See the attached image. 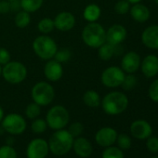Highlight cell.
I'll return each mask as SVG.
<instances>
[{
  "mask_svg": "<svg viewBox=\"0 0 158 158\" xmlns=\"http://www.w3.org/2000/svg\"><path fill=\"white\" fill-rule=\"evenodd\" d=\"M70 120L68 110L62 105H54L47 113L46 122L48 127L53 130L64 128Z\"/></svg>",
  "mask_w": 158,
  "mask_h": 158,
  "instance_id": "obj_7",
  "label": "cell"
},
{
  "mask_svg": "<svg viewBox=\"0 0 158 158\" xmlns=\"http://www.w3.org/2000/svg\"><path fill=\"white\" fill-rule=\"evenodd\" d=\"M37 29L41 33V35H48L50 34L54 29V21L50 18H43L39 21L37 24Z\"/></svg>",
  "mask_w": 158,
  "mask_h": 158,
  "instance_id": "obj_26",
  "label": "cell"
},
{
  "mask_svg": "<svg viewBox=\"0 0 158 158\" xmlns=\"http://www.w3.org/2000/svg\"><path fill=\"white\" fill-rule=\"evenodd\" d=\"M41 114V106L36 104L35 102L29 103L25 108V115L28 119H35Z\"/></svg>",
  "mask_w": 158,
  "mask_h": 158,
  "instance_id": "obj_28",
  "label": "cell"
},
{
  "mask_svg": "<svg viewBox=\"0 0 158 158\" xmlns=\"http://www.w3.org/2000/svg\"><path fill=\"white\" fill-rule=\"evenodd\" d=\"M140 57L135 51H129L124 55L121 60V69L127 73H133L140 66Z\"/></svg>",
  "mask_w": 158,
  "mask_h": 158,
  "instance_id": "obj_16",
  "label": "cell"
},
{
  "mask_svg": "<svg viewBox=\"0 0 158 158\" xmlns=\"http://www.w3.org/2000/svg\"><path fill=\"white\" fill-rule=\"evenodd\" d=\"M28 74L26 66L18 60H10L2 66V77L10 85H19L23 83Z\"/></svg>",
  "mask_w": 158,
  "mask_h": 158,
  "instance_id": "obj_5",
  "label": "cell"
},
{
  "mask_svg": "<svg viewBox=\"0 0 158 158\" xmlns=\"http://www.w3.org/2000/svg\"><path fill=\"white\" fill-rule=\"evenodd\" d=\"M127 29L121 24H114L106 31V42L117 47L127 37Z\"/></svg>",
  "mask_w": 158,
  "mask_h": 158,
  "instance_id": "obj_14",
  "label": "cell"
},
{
  "mask_svg": "<svg viewBox=\"0 0 158 158\" xmlns=\"http://www.w3.org/2000/svg\"><path fill=\"white\" fill-rule=\"evenodd\" d=\"M48 127V124L46 122V120L42 119V118H35L33 120L32 125H31V128L33 130L34 133L35 134H42L46 131Z\"/></svg>",
  "mask_w": 158,
  "mask_h": 158,
  "instance_id": "obj_30",
  "label": "cell"
},
{
  "mask_svg": "<svg viewBox=\"0 0 158 158\" xmlns=\"http://www.w3.org/2000/svg\"><path fill=\"white\" fill-rule=\"evenodd\" d=\"M31 97L33 102L39 106H48L54 101L55 89L49 82L40 81L33 86Z\"/></svg>",
  "mask_w": 158,
  "mask_h": 158,
  "instance_id": "obj_6",
  "label": "cell"
},
{
  "mask_svg": "<svg viewBox=\"0 0 158 158\" xmlns=\"http://www.w3.org/2000/svg\"><path fill=\"white\" fill-rule=\"evenodd\" d=\"M81 36L85 45L91 48H98L106 42V30L97 22L89 23L84 27Z\"/></svg>",
  "mask_w": 158,
  "mask_h": 158,
  "instance_id": "obj_3",
  "label": "cell"
},
{
  "mask_svg": "<svg viewBox=\"0 0 158 158\" xmlns=\"http://www.w3.org/2000/svg\"><path fill=\"white\" fill-rule=\"evenodd\" d=\"M140 68L146 77L152 78L155 76L158 73V57L152 54L146 56L140 62Z\"/></svg>",
  "mask_w": 158,
  "mask_h": 158,
  "instance_id": "obj_19",
  "label": "cell"
},
{
  "mask_svg": "<svg viewBox=\"0 0 158 158\" xmlns=\"http://www.w3.org/2000/svg\"><path fill=\"white\" fill-rule=\"evenodd\" d=\"M10 60H11L10 52L5 48H0V65L4 66Z\"/></svg>",
  "mask_w": 158,
  "mask_h": 158,
  "instance_id": "obj_38",
  "label": "cell"
},
{
  "mask_svg": "<svg viewBox=\"0 0 158 158\" xmlns=\"http://www.w3.org/2000/svg\"><path fill=\"white\" fill-rule=\"evenodd\" d=\"M33 50L39 59L48 60L54 58L58 50V45L48 35H41L33 41Z\"/></svg>",
  "mask_w": 158,
  "mask_h": 158,
  "instance_id": "obj_4",
  "label": "cell"
},
{
  "mask_svg": "<svg viewBox=\"0 0 158 158\" xmlns=\"http://www.w3.org/2000/svg\"><path fill=\"white\" fill-rule=\"evenodd\" d=\"M102 158H124V152L119 147L109 146L102 152Z\"/></svg>",
  "mask_w": 158,
  "mask_h": 158,
  "instance_id": "obj_27",
  "label": "cell"
},
{
  "mask_svg": "<svg viewBox=\"0 0 158 158\" xmlns=\"http://www.w3.org/2000/svg\"><path fill=\"white\" fill-rule=\"evenodd\" d=\"M49 148L48 143L44 139H32L26 149L27 158H46L48 154Z\"/></svg>",
  "mask_w": 158,
  "mask_h": 158,
  "instance_id": "obj_10",
  "label": "cell"
},
{
  "mask_svg": "<svg viewBox=\"0 0 158 158\" xmlns=\"http://www.w3.org/2000/svg\"><path fill=\"white\" fill-rule=\"evenodd\" d=\"M141 42L152 49H158V25L147 27L141 34Z\"/></svg>",
  "mask_w": 158,
  "mask_h": 158,
  "instance_id": "obj_18",
  "label": "cell"
},
{
  "mask_svg": "<svg viewBox=\"0 0 158 158\" xmlns=\"http://www.w3.org/2000/svg\"><path fill=\"white\" fill-rule=\"evenodd\" d=\"M131 135L140 140L148 139L152 136V126L145 120H136L130 126Z\"/></svg>",
  "mask_w": 158,
  "mask_h": 158,
  "instance_id": "obj_15",
  "label": "cell"
},
{
  "mask_svg": "<svg viewBox=\"0 0 158 158\" xmlns=\"http://www.w3.org/2000/svg\"><path fill=\"white\" fill-rule=\"evenodd\" d=\"M55 29L60 32H69L75 26V17L69 11H61L58 13L54 18Z\"/></svg>",
  "mask_w": 158,
  "mask_h": 158,
  "instance_id": "obj_12",
  "label": "cell"
},
{
  "mask_svg": "<svg viewBox=\"0 0 158 158\" xmlns=\"http://www.w3.org/2000/svg\"><path fill=\"white\" fill-rule=\"evenodd\" d=\"M74 138L70 134L67 129H59L55 130V132L50 136L48 143L49 151L58 156L64 155L70 152L73 148Z\"/></svg>",
  "mask_w": 158,
  "mask_h": 158,
  "instance_id": "obj_2",
  "label": "cell"
},
{
  "mask_svg": "<svg viewBox=\"0 0 158 158\" xmlns=\"http://www.w3.org/2000/svg\"><path fill=\"white\" fill-rule=\"evenodd\" d=\"M117 145L121 150H127L131 146V139L128 135L122 133L120 135H117Z\"/></svg>",
  "mask_w": 158,
  "mask_h": 158,
  "instance_id": "obj_33",
  "label": "cell"
},
{
  "mask_svg": "<svg viewBox=\"0 0 158 158\" xmlns=\"http://www.w3.org/2000/svg\"><path fill=\"white\" fill-rule=\"evenodd\" d=\"M127 1H128L130 4H137V3H139L141 0H127Z\"/></svg>",
  "mask_w": 158,
  "mask_h": 158,
  "instance_id": "obj_42",
  "label": "cell"
},
{
  "mask_svg": "<svg viewBox=\"0 0 158 158\" xmlns=\"http://www.w3.org/2000/svg\"><path fill=\"white\" fill-rule=\"evenodd\" d=\"M130 10V3L127 0H118L114 6V10L119 15L127 14Z\"/></svg>",
  "mask_w": 158,
  "mask_h": 158,
  "instance_id": "obj_34",
  "label": "cell"
},
{
  "mask_svg": "<svg viewBox=\"0 0 158 158\" xmlns=\"http://www.w3.org/2000/svg\"><path fill=\"white\" fill-rule=\"evenodd\" d=\"M154 2H155V3H156L157 5H158V0H154Z\"/></svg>",
  "mask_w": 158,
  "mask_h": 158,
  "instance_id": "obj_45",
  "label": "cell"
},
{
  "mask_svg": "<svg viewBox=\"0 0 158 158\" xmlns=\"http://www.w3.org/2000/svg\"><path fill=\"white\" fill-rule=\"evenodd\" d=\"M10 11V2L8 0H0V14H7Z\"/></svg>",
  "mask_w": 158,
  "mask_h": 158,
  "instance_id": "obj_39",
  "label": "cell"
},
{
  "mask_svg": "<svg viewBox=\"0 0 158 158\" xmlns=\"http://www.w3.org/2000/svg\"><path fill=\"white\" fill-rule=\"evenodd\" d=\"M82 100H83V102L88 107H90V108H97L101 106V102H102V98L100 94L93 89L87 90L83 94Z\"/></svg>",
  "mask_w": 158,
  "mask_h": 158,
  "instance_id": "obj_22",
  "label": "cell"
},
{
  "mask_svg": "<svg viewBox=\"0 0 158 158\" xmlns=\"http://www.w3.org/2000/svg\"><path fill=\"white\" fill-rule=\"evenodd\" d=\"M20 10H22L20 0H15V1L10 2V11H16V12H18Z\"/></svg>",
  "mask_w": 158,
  "mask_h": 158,
  "instance_id": "obj_40",
  "label": "cell"
},
{
  "mask_svg": "<svg viewBox=\"0 0 158 158\" xmlns=\"http://www.w3.org/2000/svg\"><path fill=\"white\" fill-rule=\"evenodd\" d=\"M30 14L31 13H29L25 10H23L18 11L15 16V19H14L15 25L21 29L26 28L31 23V15Z\"/></svg>",
  "mask_w": 158,
  "mask_h": 158,
  "instance_id": "obj_25",
  "label": "cell"
},
{
  "mask_svg": "<svg viewBox=\"0 0 158 158\" xmlns=\"http://www.w3.org/2000/svg\"><path fill=\"white\" fill-rule=\"evenodd\" d=\"M20 2L23 10L29 13H34L41 9L44 0H20Z\"/></svg>",
  "mask_w": 158,
  "mask_h": 158,
  "instance_id": "obj_24",
  "label": "cell"
},
{
  "mask_svg": "<svg viewBox=\"0 0 158 158\" xmlns=\"http://www.w3.org/2000/svg\"><path fill=\"white\" fill-rule=\"evenodd\" d=\"M71 57H72V52L70 49L68 48H62L60 49L58 48L55 56H54V60H57L58 62L60 63H64V62H67L71 60Z\"/></svg>",
  "mask_w": 158,
  "mask_h": 158,
  "instance_id": "obj_29",
  "label": "cell"
},
{
  "mask_svg": "<svg viewBox=\"0 0 158 158\" xmlns=\"http://www.w3.org/2000/svg\"><path fill=\"white\" fill-rule=\"evenodd\" d=\"M44 75L48 82H58L63 75L62 64L55 60L54 59L46 61L43 69Z\"/></svg>",
  "mask_w": 158,
  "mask_h": 158,
  "instance_id": "obj_11",
  "label": "cell"
},
{
  "mask_svg": "<svg viewBox=\"0 0 158 158\" xmlns=\"http://www.w3.org/2000/svg\"><path fill=\"white\" fill-rule=\"evenodd\" d=\"M68 131L73 138H77L80 136L84 131V126L80 122H73L70 125Z\"/></svg>",
  "mask_w": 158,
  "mask_h": 158,
  "instance_id": "obj_35",
  "label": "cell"
},
{
  "mask_svg": "<svg viewBox=\"0 0 158 158\" xmlns=\"http://www.w3.org/2000/svg\"><path fill=\"white\" fill-rule=\"evenodd\" d=\"M2 76V66L0 65V77Z\"/></svg>",
  "mask_w": 158,
  "mask_h": 158,
  "instance_id": "obj_44",
  "label": "cell"
},
{
  "mask_svg": "<svg viewBox=\"0 0 158 158\" xmlns=\"http://www.w3.org/2000/svg\"><path fill=\"white\" fill-rule=\"evenodd\" d=\"M102 15V10L100 6L97 4L91 3L86 6V8L83 10V18L88 23H95L98 22V20L101 18Z\"/></svg>",
  "mask_w": 158,
  "mask_h": 158,
  "instance_id": "obj_21",
  "label": "cell"
},
{
  "mask_svg": "<svg viewBox=\"0 0 158 158\" xmlns=\"http://www.w3.org/2000/svg\"><path fill=\"white\" fill-rule=\"evenodd\" d=\"M0 158H17V152L11 145H3L0 147Z\"/></svg>",
  "mask_w": 158,
  "mask_h": 158,
  "instance_id": "obj_32",
  "label": "cell"
},
{
  "mask_svg": "<svg viewBox=\"0 0 158 158\" xmlns=\"http://www.w3.org/2000/svg\"><path fill=\"white\" fill-rule=\"evenodd\" d=\"M125 72L118 66H109L101 75L102 84L109 89H114L121 86L124 78H125Z\"/></svg>",
  "mask_w": 158,
  "mask_h": 158,
  "instance_id": "obj_9",
  "label": "cell"
},
{
  "mask_svg": "<svg viewBox=\"0 0 158 158\" xmlns=\"http://www.w3.org/2000/svg\"><path fill=\"white\" fill-rule=\"evenodd\" d=\"M115 48L114 46L111 45L108 42H105L104 44H102L100 48H98V56L102 60L107 61L109 60H111L114 53H115Z\"/></svg>",
  "mask_w": 158,
  "mask_h": 158,
  "instance_id": "obj_23",
  "label": "cell"
},
{
  "mask_svg": "<svg viewBox=\"0 0 158 158\" xmlns=\"http://www.w3.org/2000/svg\"><path fill=\"white\" fill-rule=\"evenodd\" d=\"M4 132H5V130H4V128H3V127L0 125V135H2V134H4Z\"/></svg>",
  "mask_w": 158,
  "mask_h": 158,
  "instance_id": "obj_43",
  "label": "cell"
},
{
  "mask_svg": "<svg viewBox=\"0 0 158 158\" xmlns=\"http://www.w3.org/2000/svg\"><path fill=\"white\" fill-rule=\"evenodd\" d=\"M1 126L5 132H8L10 135H21L25 131L27 123L22 114L11 113L4 116Z\"/></svg>",
  "mask_w": 158,
  "mask_h": 158,
  "instance_id": "obj_8",
  "label": "cell"
},
{
  "mask_svg": "<svg viewBox=\"0 0 158 158\" xmlns=\"http://www.w3.org/2000/svg\"><path fill=\"white\" fill-rule=\"evenodd\" d=\"M147 148L152 152H158V138L154 136H150L147 139L146 142Z\"/></svg>",
  "mask_w": 158,
  "mask_h": 158,
  "instance_id": "obj_37",
  "label": "cell"
},
{
  "mask_svg": "<svg viewBox=\"0 0 158 158\" xmlns=\"http://www.w3.org/2000/svg\"><path fill=\"white\" fill-rule=\"evenodd\" d=\"M8 1H10V2H12V1H15V0H8Z\"/></svg>",
  "mask_w": 158,
  "mask_h": 158,
  "instance_id": "obj_46",
  "label": "cell"
},
{
  "mask_svg": "<svg viewBox=\"0 0 158 158\" xmlns=\"http://www.w3.org/2000/svg\"><path fill=\"white\" fill-rule=\"evenodd\" d=\"M129 11H130V15L133 18V20H135L138 23H144V22L148 21L150 18L149 9L140 3L133 4V6L130 8Z\"/></svg>",
  "mask_w": 158,
  "mask_h": 158,
  "instance_id": "obj_20",
  "label": "cell"
},
{
  "mask_svg": "<svg viewBox=\"0 0 158 158\" xmlns=\"http://www.w3.org/2000/svg\"><path fill=\"white\" fill-rule=\"evenodd\" d=\"M136 85H137V77L132 73H128L127 75H125V78L120 87H122L124 90L129 91L132 90L136 87Z\"/></svg>",
  "mask_w": 158,
  "mask_h": 158,
  "instance_id": "obj_31",
  "label": "cell"
},
{
  "mask_svg": "<svg viewBox=\"0 0 158 158\" xmlns=\"http://www.w3.org/2000/svg\"><path fill=\"white\" fill-rule=\"evenodd\" d=\"M4 116H5V113H4V110H3V108L0 106V124H1V122H2V120H3V118H4Z\"/></svg>",
  "mask_w": 158,
  "mask_h": 158,
  "instance_id": "obj_41",
  "label": "cell"
},
{
  "mask_svg": "<svg viewBox=\"0 0 158 158\" xmlns=\"http://www.w3.org/2000/svg\"><path fill=\"white\" fill-rule=\"evenodd\" d=\"M73 149L76 155L81 158H88L91 155L93 147L91 142L84 137H77L73 139Z\"/></svg>",
  "mask_w": 158,
  "mask_h": 158,
  "instance_id": "obj_17",
  "label": "cell"
},
{
  "mask_svg": "<svg viewBox=\"0 0 158 158\" xmlns=\"http://www.w3.org/2000/svg\"><path fill=\"white\" fill-rule=\"evenodd\" d=\"M101 106L105 114L109 115H118L127 110L128 98L123 92L112 91L102 99Z\"/></svg>",
  "mask_w": 158,
  "mask_h": 158,
  "instance_id": "obj_1",
  "label": "cell"
},
{
  "mask_svg": "<svg viewBox=\"0 0 158 158\" xmlns=\"http://www.w3.org/2000/svg\"><path fill=\"white\" fill-rule=\"evenodd\" d=\"M149 97L152 102H158V78L155 79L149 88Z\"/></svg>",
  "mask_w": 158,
  "mask_h": 158,
  "instance_id": "obj_36",
  "label": "cell"
},
{
  "mask_svg": "<svg viewBox=\"0 0 158 158\" xmlns=\"http://www.w3.org/2000/svg\"><path fill=\"white\" fill-rule=\"evenodd\" d=\"M152 158H158V156H154V157H152Z\"/></svg>",
  "mask_w": 158,
  "mask_h": 158,
  "instance_id": "obj_47",
  "label": "cell"
},
{
  "mask_svg": "<svg viewBox=\"0 0 158 158\" xmlns=\"http://www.w3.org/2000/svg\"><path fill=\"white\" fill-rule=\"evenodd\" d=\"M117 132L114 128L110 127H104L100 128L95 134L96 142L102 147H109L112 146L114 142H116Z\"/></svg>",
  "mask_w": 158,
  "mask_h": 158,
  "instance_id": "obj_13",
  "label": "cell"
}]
</instances>
